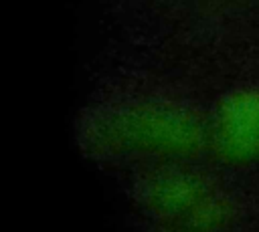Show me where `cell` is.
<instances>
[{"label": "cell", "mask_w": 259, "mask_h": 232, "mask_svg": "<svg viewBox=\"0 0 259 232\" xmlns=\"http://www.w3.org/2000/svg\"><path fill=\"white\" fill-rule=\"evenodd\" d=\"M210 145L214 155L231 167L259 163V87L237 89L219 103Z\"/></svg>", "instance_id": "cell-1"}, {"label": "cell", "mask_w": 259, "mask_h": 232, "mask_svg": "<svg viewBox=\"0 0 259 232\" xmlns=\"http://www.w3.org/2000/svg\"><path fill=\"white\" fill-rule=\"evenodd\" d=\"M194 232H221L229 228L235 220V204L219 194L210 192L206 198H202L196 208L186 216Z\"/></svg>", "instance_id": "cell-2"}]
</instances>
